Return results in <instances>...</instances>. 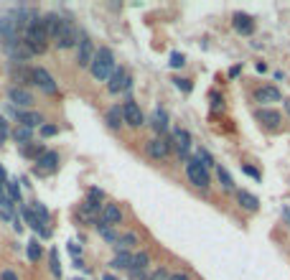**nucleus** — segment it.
I'll list each match as a JSON object with an SVG mask.
<instances>
[{
  "label": "nucleus",
  "mask_w": 290,
  "mask_h": 280,
  "mask_svg": "<svg viewBox=\"0 0 290 280\" xmlns=\"http://www.w3.org/2000/svg\"><path fill=\"white\" fill-rule=\"evenodd\" d=\"M31 211H33V217H36V222H38V224H43V227H46V224L51 222V214H49V209L43 206L41 201H33Z\"/></svg>",
  "instance_id": "29"
},
{
  "label": "nucleus",
  "mask_w": 290,
  "mask_h": 280,
  "mask_svg": "<svg viewBox=\"0 0 290 280\" xmlns=\"http://www.w3.org/2000/svg\"><path fill=\"white\" fill-rule=\"evenodd\" d=\"M255 99L262 104V107H270L275 102H283V94L275 84H265V87H257L255 90Z\"/></svg>",
  "instance_id": "13"
},
{
  "label": "nucleus",
  "mask_w": 290,
  "mask_h": 280,
  "mask_svg": "<svg viewBox=\"0 0 290 280\" xmlns=\"http://www.w3.org/2000/svg\"><path fill=\"white\" fill-rule=\"evenodd\" d=\"M13 79H15V87H23L26 90V84H33V69L18 64V67H13Z\"/></svg>",
  "instance_id": "22"
},
{
  "label": "nucleus",
  "mask_w": 290,
  "mask_h": 280,
  "mask_svg": "<svg viewBox=\"0 0 290 280\" xmlns=\"http://www.w3.org/2000/svg\"><path fill=\"white\" fill-rule=\"evenodd\" d=\"M283 222H285V227H290V206L283 209Z\"/></svg>",
  "instance_id": "46"
},
{
  "label": "nucleus",
  "mask_w": 290,
  "mask_h": 280,
  "mask_svg": "<svg viewBox=\"0 0 290 280\" xmlns=\"http://www.w3.org/2000/svg\"><path fill=\"white\" fill-rule=\"evenodd\" d=\"M193 156L198 158V163H201V166H204L206 171L216 166V163H214V158H211V153H209V150H206V148H196V153H193Z\"/></svg>",
  "instance_id": "31"
},
{
  "label": "nucleus",
  "mask_w": 290,
  "mask_h": 280,
  "mask_svg": "<svg viewBox=\"0 0 290 280\" xmlns=\"http://www.w3.org/2000/svg\"><path fill=\"white\" fill-rule=\"evenodd\" d=\"M43 153H46V148H43L41 143H28V145H23V148H20V156L33 158V161H38Z\"/></svg>",
  "instance_id": "28"
},
{
  "label": "nucleus",
  "mask_w": 290,
  "mask_h": 280,
  "mask_svg": "<svg viewBox=\"0 0 290 280\" xmlns=\"http://www.w3.org/2000/svg\"><path fill=\"white\" fill-rule=\"evenodd\" d=\"M239 72H242V67H234V69H229V77H239Z\"/></svg>",
  "instance_id": "48"
},
{
  "label": "nucleus",
  "mask_w": 290,
  "mask_h": 280,
  "mask_svg": "<svg viewBox=\"0 0 290 280\" xmlns=\"http://www.w3.org/2000/svg\"><path fill=\"white\" fill-rule=\"evenodd\" d=\"M77 44H79V31L74 28L72 20H66L64 28L59 31V36L54 38V46L64 51V49H72V46H77Z\"/></svg>",
  "instance_id": "9"
},
{
  "label": "nucleus",
  "mask_w": 290,
  "mask_h": 280,
  "mask_svg": "<svg viewBox=\"0 0 290 280\" xmlns=\"http://www.w3.org/2000/svg\"><path fill=\"white\" fill-rule=\"evenodd\" d=\"M74 265H77L79 270H87V265H84V260H82V257H77V260H74Z\"/></svg>",
  "instance_id": "47"
},
{
  "label": "nucleus",
  "mask_w": 290,
  "mask_h": 280,
  "mask_svg": "<svg viewBox=\"0 0 290 280\" xmlns=\"http://www.w3.org/2000/svg\"><path fill=\"white\" fill-rule=\"evenodd\" d=\"M211 110H214V112H221V110H224V104H221V94H219V92H211Z\"/></svg>",
  "instance_id": "39"
},
{
  "label": "nucleus",
  "mask_w": 290,
  "mask_h": 280,
  "mask_svg": "<svg viewBox=\"0 0 290 280\" xmlns=\"http://www.w3.org/2000/svg\"><path fill=\"white\" fill-rule=\"evenodd\" d=\"M232 26H234V31L242 33V36H252V33H255V18L239 10V13L232 15Z\"/></svg>",
  "instance_id": "16"
},
{
  "label": "nucleus",
  "mask_w": 290,
  "mask_h": 280,
  "mask_svg": "<svg viewBox=\"0 0 290 280\" xmlns=\"http://www.w3.org/2000/svg\"><path fill=\"white\" fill-rule=\"evenodd\" d=\"M168 67H171V69H181V67H186V56H184L181 51H171V56H168Z\"/></svg>",
  "instance_id": "34"
},
{
  "label": "nucleus",
  "mask_w": 290,
  "mask_h": 280,
  "mask_svg": "<svg viewBox=\"0 0 290 280\" xmlns=\"http://www.w3.org/2000/svg\"><path fill=\"white\" fill-rule=\"evenodd\" d=\"M150 127L158 133V138H166V133L171 130V115L163 110V107H155V110H153V115H150Z\"/></svg>",
  "instance_id": "12"
},
{
  "label": "nucleus",
  "mask_w": 290,
  "mask_h": 280,
  "mask_svg": "<svg viewBox=\"0 0 290 280\" xmlns=\"http://www.w3.org/2000/svg\"><path fill=\"white\" fill-rule=\"evenodd\" d=\"M127 278L130 280H148L150 278V270H127Z\"/></svg>",
  "instance_id": "38"
},
{
  "label": "nucleus",
  "mask_w": 290,
  "mask_h": 280,
  "mask_svg": "<svg viewBox=\"0 0 290 280\" xmlns=\"http://www.w3.org/2000/svg\"><path fill=\"white\" fill-rule=\"evenodd\" d=\"M145 153L153 158V161H166L171 153H173V143H171V138H150L148 143H145Z\"/></svg>",
  "instance_id": "6"
},
{
  "label": "nucleus",
  "mask_w": 290,
  "mask_h": 280,
  "mask_svg": "<svg viewBox=\"0 0 290 280\" xmlns=\"http://www.w3.org/2000/svg\"><path fill=\"white\" fill-rule=\"evenodd\" d=\"M171 82H173V84H176V87L181 90V92H186V94L191 92V82H189V79H184V77H173Z\"/></svg>",
  "instance_id": "36"
},
{
  "label": "nucleus",
  "mask_w": 290,
  "mask_h": 280,
  "mask_svg": "<svg viewBox=\"0 0 290 280\" xmlns=\"http://www.w3.org/2000/svg\"><path fill=\"white\" fill-rule=\"evenodd\" d=\"M5 191H8V199L13 201V204H23L20 201V186H18V181H5Z\"/></svg>",
  "instance_id": "32"
},
{
  "label": "nucleus",
  "mask_w": 290,
  "mask_h": 280,
  "mask_svg": "<svg viewBox=\"0 0 290 280\" xmlns=\"http://www.w3.org/2000/svg\"><path fill=\"white\" fill-rule=\"evenodd\" d=\"M115 54L109 51L107 46H99L97 51H95V59H92V64H89V72H92V77L97 79V82H107L109 77H112V72H115Z\"/></svg>",
  "instance_id": "2"
},
{
  "label": "nucleus",
  "mask_w": 290,
  "mask_h": 280,
  "mask_svg": "<svg viewBox=\"0 0 290 280\" xmlns=\"http://www.w3.org/2000/svg\"><path fill=\"white\" fill-rule=\"evenodd\" d=\"M184 168H186V179H189V184H191L193 188H198V191H206V188H209L211 176H209V171H206L201 163H198L196 156H191L189 163H186Z\"/></svg>",
  "instance_id": "3"
},
{
  "label": "nucleus",
  "mask_w": 290,
  "mask_h": 280,
  "mask_svg": "<svg viewBox=\"0 0 290 280\" xmlns=\"http://www.w3.org/2000/svg\"><path fill=\"white\" fill-rule=\"evenodd\" d=\"M87 196H89V199H97V201H104V191H102V188H89Z\"/></svg>",
  "instance_id": "43"
},
{
  "label": "nucleus",
  "mask_w": 290,
  "mask_h": 280,
  "mask_svg": "<svg viewBox=\"0 0 290 280\" xmlns=\"http://www.w3.org/2000/svg\"><path fill=\"white\" fill-rule=\"evenodd\" d=\"M10 112L15 115V120H18V125H23V127H28V130H33V127H41L43 122V115L41 112H23V110H15V107H10Z\"/></svg>",
  "instance_id": "14"
},
{
  "label": "nucleus",
  "mask_w": 290,
  "mask_h": 280,
  "mask_svg": "<svg viewBox=\"0 0 290 280\" xmlns=\"http://www.w3.org/2000/svg\"><path fill=\"white\" fill-rule=\"evenodd\" d=\"M242 171H244V174H247V176H252L255 181H260V179H262V176H260V171H257V168H252V166H247V163L242 166Z\"/></svg>",
  "instance_id": "42"
},
{
  "label": "nucleus",
  "mask_w": 290,
  "mask_h": 280,
  "mask_svg": "<svg viewBox=\"0 0 290 280\" xmlns=\"http://www.w3.org/2000/svg\"><path fill=\"white\" fill-rule=\"evenodd\" d=\"M95 44H92V38L89 36H79V44H77V67L82 69H89V64H92L95 59Z\"/></svg>",
  "instance_id": "10"
},
{
  "label": "nucleus",
  "mask_w": 290,
  "mask_h": 280,
  "mask_svg": "<svg viewBox=\"0 0 290 280\" xmlns=\"http://www.w3.org/2000/svg\"><path fill=\"white\" fill-rule=\"evenodd\" d=\"M130 265H132V252H115L112 263H109V268L115 270H130Z\"/></svg>",
  "instance_id": "25"
},
{
  "label": "nucleus",
  "mask_w": 290,
  "mask_h": 280,
  "mask_svg": "<svg viewBox=\"0 0 290 280\" xmlns=\"http://www.w3.org/2000/svg\"><path fill=\"white\" fill-rule=\"evenodd\" d=\"M168 280H191V275L186 270H171V278Z\"/></svg>",
  "instance_id": "41"
},
{
  "label": "nucleus",
  "mask_w": 290,
  "mask_h": 280,
  "mask_svg": "<svg viewBox=\"0 0 290 280\" xmlns=\"http://www.w3.org/2000/svg\"><path fill=\"white\" fill-rule=\"evenodd\" d=\"M49 268H51V275H54V278H61V263H59V250H51V252H49Z\"/></svg>",
  "instance_id": "33"
},
{
  "label": "nucleus",
  "mask_w": 290,
  "mask_h": 280,
  "mask_svg": "<svg viewBox=\"0 0 290 280\" xmlns=\"http://www.w3.org/2000/svg\"><path fill=\"white\" fill-rule=\"evenodd\" d=\"M168 278H171V270L168 268H155L148 280H168Z\"/></svg>",
  "instance_id": "35"
},
{
  "label": "nucleus",
  "mask_w": 290,
  "mask_h": 280,
  "mask_svg": "<svg viewBox=\"0 0 290 280\" xmlns=\"http://www.w3.org/2000/svg\"><path fill=\"white\" fill-rule=\"evenodd\" d=\"M130 270H150V252L140 250V252H132V265Z\"/></svg>",
  "instance_id": "24"
},
{
  "label": "nucleus",
  "mask_w": 290,
  "mask_h": 280,
  "mask_svg": "<svg viewBox=\"0 0 290 280\" xmlns=\"http://www.w3.org/2000/svg\"><path fill=\"white\" fill-rule=\"evenodd\" d=\"M120 107H122V120H125V125H130V127H143L145 125V115H143V110L138 107V102L132 99V97H127V102L120 104Z\"/></svg>",
  "instance_id": "7"
},
{
  "label": "nucleus",
  "mask_w": 290,
  "mask_h": 280,
  "mask_svg": "<svg viewBox=\"0 0 290 280\" xmlns=\"http://www.w3.org/2000/svg\"><path fill=\"white\" fill-rule=\"evenodd\" d=\"M216 168V179H219V184H221V188H224V191H234V179H232V174H229V171L224 168V166H214Z\"/></svg>",
  "instance_id": "27"
},
{
  "label": "nucleus",
  "mask_w": 290,
  "mask_h": 280,
  "mask_svg": "<svg viewBox=\"0 0 290 280\" xmlns=\"http://www.w3.org/2000/svg\"><path fill=\"white\" fill-rule=\"evenodd\" d=\"M64 23H66V18H61L59 13H49V15H43V26H46V33H49V38H51V41L59 36V31L64 28Z\"/></svg>",
  "instance_id": "21"
},
{
  "label": "nucleus",
  "mask_w": 290,
  "mask_h": 280,
  "mask_svg": "<svg viewBox=\"0 0 290 280\" xmlns=\"http://www.w3.org/2000/svg\"><path fill=\"white\" fill-rule=\"evenodd\" d=\"M138 245H140L138 232H122L117 237V242H115V252H132Z\"/></svg>",
  "instance_id": "17"
},
{
  "label": "nucleus",
  "mask_w": 290,
  "mask_h": 280,
  "mask_svg": "<svg viewBox=\"0 0 290 280\" xmlns=\"http://www.w3.org/2000/svg\"><path fill=\"white\" fill-rule=\"evenodd\" d=\"M171 143H173V150H176L178 161L186 166L189 158H191V148H193V138H191V133L184 130V127H173V130H171Z\"/></svg>",
  "instance_id": "4"
},
{
  "label": "nucleus",
  "mask_w": 290,
  "mask_h": 280,
  "mask_svg": "<svg viewBox=\"0 0 290 280\" xmlns=\"http://www.w3.org/2000/svg\"><path fill=\"white\" fill-rule=\"evenodd\" d=\"M38 130H41V135H43V138H54V135L59 133V127H56V125H49V122H43V125L38 127Z\"/></svg>",
  "instance_id": "37"
},
{
  "label": "nucleus",
  "mask_w": 290,
  "mask_h": 280,
  "mask_svg": "<svg viewBox=\"0 0 290 280\" xmlns=\"http://www.w3.org/2000/svg\"><path fill=\"white\" fill-rule=\"evenodd\" d=\"M234 199H237L239 209H244V211H257V209H260V199L255 196V193L244 191V188H239V191L234 193Z\"/></svg>",
  "instance_id": "20"
},
{
  "label": "nucleus",
  "mask_w": 290,
  "mask_h": 280,
  "mask_svg": "<svg viewBox=\"0 0 290 280\" xmlns=\"http://www.w3.org/2000/svg\"><path fill=\"white\" fill-rule=\"evenodd\" d=\"M255 117H257L265 127H280V122H283L280 112L273 110V107H260V110L255 112Z\"/></svg>",
  "instance_id": "18"
},
{
  "label": "nucleus",
  "mask_w": 290,
  "mask_h": 280,
  "mask_svg": "<svg viewBox=\"0 0 290 280\" xmlns=\"http://www.w3.org/2000/svg\"><path fill=\"white\" fill-rule=\"evenodd\" d=\"M69 252L74 255V260H77V257H82V247L77 242H69Z\"/></svg>",
  "instance_id": "45"
},
{
  "label": "nucleus",
  "mask_w": 290,
  "mask_h": 280,
  "mask_svg": "<svg viewBox=\"0 0 290 280\" xmlns=\"http://www.w3.org/2000/svg\"><path fill=\"white\" fill-rule=\"evenodd\" d=\"M36 163L38 166L33 168V174L49 176V174H54V171H59V153H56V150H46V153H43Z\"/></svg>",
  "instance_id": "11"
},
{
  "label": "nucleus",
  "mask_w": 290,
  "mask_h": 280,
  "mask_svg": "<svg viewBox=\"0 0 290 280\" xmlns=\"http://www.w3.org/2000/svg\"><path fill=\"white\" fill-rule=\"evenodd\" d=\"M130 90H132V77L127 74V69L115 67L112 77L107 79V92L109 94H120V92H127L130 94Z\"/></svg>",
  "instance_id": "5"
},
{
  "label": "nucleus",
  "mask_w": 290,
  "mask_h": 280,
  "mask_svg": "<svg viewBox=\"0 0 290 280\" xmlns=\"http://www.w3.org/2000/svg\"><path fill=\"white\" fill-rule=\"evenodd\" d=\"M104 122H107V127H109V130H120V127L125 125V120H122V107H120V104L109 107V110H107V115H104Z\"/></svg>",
  "instance_id": "23"
},
{
  "label": "nucleus",
  "mask_w": 290,
  "mask_h": 280,
  "mask_svg": "<svg viewBox=\"0 0 290 280\" xmlns=\"http://www.w3.org/2000/svg\"><path fill=\"white\" fill-rule=\"evenodd\" d=\"M10 135H13V140H15L20 148L28 145V143H33V130H28V127H23V125H18Z\"/></svg>",
  "instance_id": "26"
},
{
  "label": "nucleus",
  "mask_w": 290,
  "mask_h": 280,
  "mask_svg": "<svg viewBox=\"0 0 290 280\" xmlns=\"http://www.w3.org/2000/svg\"><path fill=\"white\" fill-rule=\"evenodd\" d=\"M49 33H46V26H43V15L41 18H36L33 23L23 31V44L31 49V54L36 56V54H43L49 49Z\"/></svg>",
  "instance_id": "1"
},
{
  "label": "nucleus",
  "mask_w": 290,
  "mask_h": 280,
  "mask_svg": "<svg viewBox=\"0 0 290 280\" xmlns=\"http://www.w3.org/2000/svg\"><path fill=\"white\" fill-rule=\"evenodd\" d=\"M102 280H117V278H115V275H109V273H104V275H102Z\"/></svg>",
  "instance_id": "49"
},
{
  "label": "nucleus",
  "mask_w": 290,
  "mask_h": 280,
  "mask_svg": "<svg viewBox=\"0 0 290 280\" xmlns=\"http://www.w3.org/2000/svg\"><path fill=\"white\" fill-rule=\"evenodd\" d=\"M26 255H28L31 263H38V260H41V257H43V247L38 245V240H31V242L26 245Z\"/></svg>",
  "instance_id": "30"
},
{
  "label": "nucleus",
  "mask_w": 290,
  "mask_h": 280,
  "mask_svg": "<svg viewBox=\"0 0 290 280\" xmlns=\"http://www.w3.org/2000/svg\"><path fill=\"white\" fill-rule=\"evenodd\" d=\"M99 219L107 224V227H115L122 222V209L117 204H104L102 206V214H99Z\"/></svg>",
  "instance_id": "19"
},
{
  "label": "nucleus",
  "mask_w": 290,
  "mask_h": 280,
  "mask_svg": "<svg viewBox=\"0 0 290 280\" xmlns=\"http://www.w3.org/2000/svg\"><path fill=\"white\" fill-rule=\"evenodd\" d=\"M0 280H20V278H18L15 270H3V273H0Z\"/></svg>",
  "instance_id": "44"
},
{
  "label": "nucleus",
  "mask_w": 290,
  "mask_h": 280,
  "mask_svg": "<svg viewBox=\"0 0 290 280\" xmlns=\"http://www.w3.org/2000/svg\"><path fill=\"white\" fill-rule=\"evenodd\" d=\"M8 99H10V107H15V110L18 107H31L33 104V94L23 87H15V84L8 90Z\"/></svg>",
  "instance_id": "15"
},
{
  "label": "nucleus",
  "mask_w": 290,
  "mask_h": 280,
  "mask_svg": "<svg viewBox=\"0 0 290 280\" xmlns=\"http://www.w3.org/2000/svg\"><path fill=\"white\" fill-rule=\"evenodd\" d=\"M8 135H10V130H8V122H5V117H3V115H0V143H3Z\"/></svg>",
  "instance_id": "40"
},
{
  "label": "nucleus",
  "mask_w": 290,
  "mask_h": 280,
  "mask_svg": "<svg viewBox=\"0 0 290 280\" xmlns=\"http://www.w3.org/2000/svg\"><path fill=\"white\" fill-rule=\"evenodd\" d=\"M33 84H36L43 94H49V97H54L59 92V84L54 82V77L43 69V67H33Z\"/></svg>",
  "instance_id": "8"
},
{
  "label": "nucleus",
  "mask_w": 290,
  "mask_h": 280,
  "mask_svg": "<svg viewBox=\"0 0 290 280\" xmlns=\"http://www.w3.org/2000/svg\"><path fill=\"white\" fill-rule=\"evenodd\" d=\"M77 280H79V278H77Z\"/></svg>",
  "instance_id": "50"
}]
</instances>
